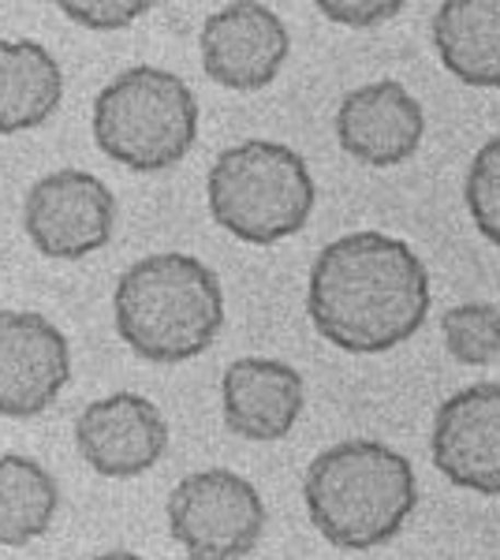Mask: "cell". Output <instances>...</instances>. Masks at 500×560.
<instances>
[{
  "label": "cell",
  "instance_id": "cell-1",
  "mask_svg": "<svg viewBox=\"0 0 500 560\" xmlns=\"http://www.w3.org/2000/svg\"><path fill=\"white\" fill-rule=\"evenodd\" d=\"M306 314L333 348L381 355L430 318V273L404 240L348 232L314 258Z\"/></svg>",
  "mask_w": 500,
  "mask_h": 560
},
{
  "label": "cell",
  "instance_id": "cell-2",
  "mask_svg": "<svg viewBox=\"0 0 500 560\" xmlns=\"http://www.w3.org/2000/svg\"><path fill=\"white\" fill-rule=\"evenodd\" d=\"M303 501L314 530L336 549H377L399 535L418 504L415 467L393 445L351 438L306 467Z\"/></svg>",
  "mask_w": 500,
  "mask_h": 560
},
{
  "label": "cell",
  "instance_id": "cell-3",
  "mask_svg": "<svg viewBox=\"0 0 500 560\" xmlns=\"http://www.w3.org/2000/svg\"><path fill=\"white\" fill-rule=\"evenodd\" d=\"M116 332L147 363H187L224 325L221 280L195 255H150L124 269L113 295Z\"/></svg>",
  "mask_w": 500,
  "mask_h": 560
},
{
  "label": "cell",
  "instance_id": "cell-4",
  "mask_svg": "<svg viewBox=\"0 0 500 560\" xmlns=\"http://www.w3.org/2000/svg\"><path fill=\"white\" fill-rule=\"evenodd\" d=\"M314 176L303 153L269 139L221 150L206 179L213 221L254 247H272L303 232L314 213Z\"/></svg>",
  "mask_w": 500,
  "mask_h": 560
},
{
  "label": "cell",
  "instance_id": "cell-5",
  "mask_svg": "<svg viewBox=\"0 0 500 560\" xmlns=\"http://www.w3.org/2000/svg\"><path fill=\"white\" fill-rule=\"evenodd\" d=\"M198 139V102L179 75L135 65L102 86L94 102V142L131 173H165Z\"/></svg>",
  "mask_w": 500,
  "mask_h": 560
},
{
  "label": "cell",
  "instance_id": "cell-6",
  "mask_svg": "<svg viewBox=\"0 0 500 560\" xmlns=\"http://www.w3.org/2000/svg\"><path fill=\"white\" fill-rule=\"evenodd\" d=\"M168 530L190 560H240L266 530V504L243 475L206 467L168 493Z\"/></svg>",
  "mask_w": 500,
  "mask_h": 560
},
{
  "label": "cell",
  "instance_id": "cell-7",
  "mask_svg": "<svg viewBox=\"0 0 500 560\" xmlns=\"http://www.w3.org/2000/svg\"><path fill=\"white\" fill-rule=\"evenodd\" d=\"M116 198L94 173L60 168L42 176L23 202V229L45 258L79 261L113 240Z\"/></svg>",
  "mask_w": 500,
  "mask_h": 560
},
{
  "label": "cell",
  "instance_id": "cell-8",
  "mask_svg": "<svg viewBox=\"0 0 500 560\" xmlns=\"http://www.w3.org/2000/svg\"><path fill=\"white\" fill-rule=\"evenodd\" d=\"M71 382L68 337L45 314L0 311V419L49 411Z\"/></svg>",
  "mask_w": 500,
  "mask_h": 560
},
{
  "label": "cell",
  "instance_id": "cell-9",
  "mask_svg": "<svg viewBox=\"0 0 500 560\" xmlns=\"http://www.w3.org/2000/svg\"><path fill=\"white\" fill-rule=\"evenodd\" d=\"M433 467L452 486L481 497H500V385L478 382L460 388L433 415Z\"/></svg>",
  "mask_w": 500,
  "mask_h": 560
},
{
  "label": "cell",
  "instance_id": "cell-10",
  "mask_svg": "<svg viewBox=\"0 0 500 560\" xmlns=\"http://www.w3.org/2000/svg\"><path fill=\"white\" fill-rule=\"evenodd\" d=\"M198 49L213 83L229 90H261L280 75L292 38L272 8L229 4L202 23Z\"/></svg>",
  "mask_w": 500,
  "mask_h": 560
},
{
  "label": "cell",
  "instance_id": "cell-11",
  "mask_svg": "<svg viewBox=\"0 0 500 560\" xmlns=\"http://www.w3.org/2000/svg\"><path fill=\"white\" fill-rule=\"evenodd\" d=\"M75 445L102 478H135L165 456L168 422L147 396L113 393L75 419Z\"/></svg>",
  "mask_w": 500,
  "mask_h": 560
},
{
  "label": "cell",
  "instance_id": "cell-12",
  "mask_svg": "<svg viewBox=\"0 0 500 560\" xmlns=\"http://www.w3.org/2000/svg\"><path fill=\"white\" fill-rule=\"evenodd\" d=\"M426 135V113L415 94L396 79H377L351 94L336 108V139L344 153L370 168H393L415 158Z\"/></svg>",
  "mask_w": 500,
  "mask_h": 560
},
{
  "label": "cell",
  "instance_id": "cell-13",
  "mask_svg": "<svg viewBox=\"0 0 500 560\" xmlns=\"http://www.w3.org/2000/svg\"><path fill=\"white\" fill-rule=\"evenodd\" d=\"M306 385L280 359H235L221 382L224 427L243 441H280L303 415Z\"/></svg>",
  "mask_w": 500,
  "mask_h": 560
},
{
  "label": "cell",
  "instance_id": "cell-14",
  "mask_svg": "<svg viewBox=\"0 0 500 560\" xmlns=\"http://www.w3.org/2000/svg\"><path fill=\"white\" fill-rule=\"evenodd\" d=\"M433 45L460 83L500 90V0H444Z\"/></svg>",
  "mask_w": 500,
  "mask_h": 560
},
{
  "label": "cell",
  "instance_id": "cell-15",
  "mask_svg": "<svg viewBox=\"0 0 500 560\" xmlns=\"http://www.w3.org/2000/svg\"><path fill=\"white\" fill-rule=\"evenodd\" d=\"M63 97L60 65L42 42H0V135L34 131Z\"/></svg>",
  "mask_w": 500,
  "mask_h": 560
},
{
  "label": "cell",
  "instance_id": "cell-16",
  "mask_svg": "<svg viewBox=\"0 0 500 560\" xmlns=\"http://www.w3.org/2000/svg\"><path fill=\"white\" fill-rule=\"evenodd\" d=\"M60 509V490L38 459L0 456V546H31L53 527Z\"/></svg>",
  "mask_w": 500,
  "mask_h": 560
},
{
  "label": "cell",
  "instance_id": "cell-17",
  "mask_svg": "<svg viewBox=\"0 0 500 560\" xmlns=\"http://www.w3.org/2000/svg\"><path fill=\"white\" fill-rule=\"evenodd\" d=\"M444 348L467 366H481L500 355V311L493 303H460L441 318Z\"/></svg>",
  "mask_w": 500,
  "mask_h": 560
},
{
  "label": "cell",
  "instance_id": "cell-18",
  "mask_svg": "<svg viewBox=\"0 0 500 560\" xmlns=\"http://www.w3.org/2000/svg\"><path fill=\"white\" fill-rule=\"evenodd\" d=\"M463 195H467V210L475 229L500 247V135L475 153Z\"/></svg>",
  "mask_w": 500,
  "mask_h": 560
},
{
  "label": "cell",
  "instance_id": "cell-19",
  "mask_svg": "<svg viewBox=\"0 0 500 560\" xmlns=\"http://www.w3.org/2000/svg\"><path fill=\"white\" fill-rule=\"evenodd\" d=\"M60 12L71 23L90 26V31H120V26H131L139 15H147L150 4H142V0H102V4H60Z\"/></svg>",
  "mask_w": 500,
  "mask_h": 560
},
{
  "label": "cell",
  "instance_id": "cell-20",
  "mask_svg": "<svg viewBox=\"0 0 500 560\" xmlns=\"http://www.w3.org/2000/svg\"><path fill=\"white\" fill-rule=\"evenodd\" d=\"M317 12L329 15L333 23H344V26H377V23H385L404 12V0H340V4L322 0Z\"/></svg>",
  "mask_w": 500,
  "mask_h": 560
},
{
  "label": "cell",
  "instance_id": "cell-21",
  "mask_svg": "<svg viewBox=\"0 0 500 560\" xmlns=\"http://www.w3.org/2000/svg\"><path fill=\"white\" fill-rule=\"evenodd\" d=\"M97 560H147V557H139V553H127V549H113V553H102Z\"/></svg>",
  "mask_w": 500,
  "mask_h": 560
}]
</instances>
